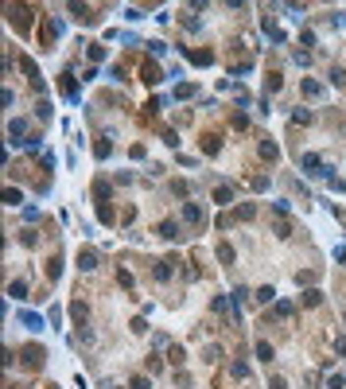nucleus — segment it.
Listing matches in <instances>:
<instances>
[{
  "label": "nucleus",
  "mask_w": 346,
  "mask_h": 389,
  "mask_svg": "<svg viewBox=\"0 0 346 389\" xmlns=\"http://www.w3.org/2000/svg\"><path fill=\"white\" fill-rule=\"evenodd\" d=\"M117 280H121L125 288H133V273H129V269H117Z\"/></svg>",
  "instance_id": "a18cd8bd"
},
{
  "label": "nucleus",
  "mask_w": 346,
  "mask_h": 389,
  "mask_svg": "<svg viewBox=\"0 0 346 389\" xmlns=\"http://www.w3.org/2000/svg\"><path fill=\"white\" fill-rule=\"evenodd\" d=\"M335 261H343V265H346V249H343V245L335 249Z\"/></svg>",
  "instance_id": "4d7b16f0"
},
{
  "label": "nucleus",
  "mask_w": 346,
  "mask_h": 389,
  "mask_svg": "<svg viewBox=\"0 0 346 389\" xmlns=\"http://www.w3.org/2000/svg\"><path fill=\"white\" fill-rule=\"evenodd\" d=\"M210 308H214V311H226L230 304H226V296H214V300H210Z\"/></svg>",
  "instance_id": "3c124183"
},
{
  "label": "nucleus",
  "mask_w": 346,
  "mask_h": 389,
  "mask_svg": "<svg viewBox=\"0 0 346 389\" xmlns=\"http://www.w3.org/2000/svg\"><path fill=\"white\" fill-rule=\"evenodd\" d=\"M218 261H222V265H234V261H238L234 245H226V241H222V245H218Z\"/></svg>",
  "instance_id": "b1692460"
},
{
  "label": "nucleus",
  "mask_w": 346,
  "mask_h": 389,
  "mask_svg": "<svg viewBox=\"0 0 346 389\" xmlns=\"http://www.w3.org/2000/svg\"><path fill=\"white\" fill-rule=\"evenodd\" d=\"M78 269H82V273H94V269H98V253L82 245V249H78Z\"/></svg>",
  "instance_id": "1a4fd4ad"
},
{
  "label": "nucleus",
  "mask_w": 346,
  "mask_h": 389,
  "mask_svg": "<svg viewBox=\"0 0 346 389\" xmlns=\"http://www.w3.org/2000/svg\"><path fill=\"white\" fill-rule=\"evenodd\" d=\"M4 203H8V207H20V203H24V191H20V187H4Z\"/></svg>",
  "instance_id": "5701e85b"
},
{
  "label": "nucleus",
  "mask_w": 346,
  "mask_h": 389,
  "mask_svg": "<svg viewBox=\"0 0 346 389\" xmlns=\"http://www.w3.org/2000/svg\"><path fill=\"white\" fill-rule=\"evenodd\" d=\"M179 218H183L187 226H202V207H198V203H183Z\"/></svg>",
  "instance_id": "6e6552de"
},
{
  "label": "nucleus",
  "mask_w": 346,
  "mask_h": 389,
  "mask_svg": "<svg viewBox=\"0 0 346 389\" xmlns=\"http://www.w3.org/2000/svg\"><path fill=\"white\" fill-rule=\"evenodd\" d=\"M234 218H241V222H249V218H253V207H249V203H245V207H238V210H234Z\"/></svg>",
  "instance_id": "ea45409f"
},
{
  "label": "nucleus",
  "mask_w": 346,
  "mask_h": 389,
  "mask_svg": "<svg viewBox=\"0 0 346 389\" xmlns=\"http://www.w3.org/2000/svg\"><path fill=\"white\" fill-rule=\"evenodd\" d=\"M214 362H222V346H218V342L206 346V366H214Z\"/></svg>",
  "instance_id": "72a5a7b5"
},
{
  "label": "nucleus",
  "mask_w": 346,
  "mask_h": 389,
  "mask_svg": "<svg viewBox=\"0 0 346 389\" xmlns=\"http://www.w3.org/2000/svg\"><path fill=\"white\" fill-rule=\"evenodd\" d=\"M70 12L82 20V24H98V16H94V8H86V4H70Z\"/></svg>",
  "instance_id": "2eb2a0df"
},
{
  "label": "nucleus",
  "mask_w": 346,
  "mask_h": 389,
  "mask_svg": "<svg viewBox=\"0 0 346 389\" xmlns=\"http://www.w3.org/2000/svg\"><path fill=\"white\" fill-rule=\"evenodd\" d=\"M261 160H268V164H276V160H280V148H276L272 140H261Z\"/></svg>",
  "instance_id": "f3484780"
},
{
  "label": "nucleus",
  "mask_w": 346,
  "mask_h": 389,
  "mask_svg": "<svg viewBox=\"0 0 346 389\" xmlns=\"http://www.w3.org/2000/svg\"><path fill=\"white\" fill-rule=\"evenodd\" d=\"M156 280H171V261H156Z\"/></svg>",
  "instance_id": "7c9ffc66"
},
{
  "label": "nucleus",
  "mask_w": 346,
  "mask_h": 389,
  "mask_svg": "<svg viewBox=\"0 0 346 389\" xmlns=\"http://www.w3.org/2000/svg\"><path fill=\"white\" fill-rule=\"evenodd\" d=\"M58 86H62V94H66L70 102L78 98V82H74V74H62V78H58Z\"/></svg>",
  "instance_id": "dca6fc26"
},
{
  "label": "nucleus",
  "mask_w": 346,
  "mask_h": 389,
  "mask_svg": "<svg viewBox=\"0 0 346 389\" xmlns=\"http://www.w3.org/2000/svg\"><path fill=\"white\" fill-rule=\"evenodd\" d=\"M292 311H296V308H292V304H288V300H280V304H276V308H272V315H268V319H265V323H272V319H292Z\"/></svg>",
  "instance_id": "f8f14e48"
},
{
  "label": "nucleus",
  "mask_w": 346,
  "mask_h": 389,
  "mask_svg": "<svg viewBox=\"0 0 346 389\" xmlns=\"http://www.w3.org/2000/svg\"><path fill=\"white\" fill-rule=\"evenodd\" d=\"M20 241H24V245H35L39 237H35V230H24V233H20Z\"/></svg>",
  "instance_id": "8fccbe9b"
},
{
  "label": "nucleus",
  "mask_w": 346,
  "mask_h": 389,
  "mask_svg": "<svg viewBox=\"0 0 346 389\" xmlns=\"http://www.w3.org/2000/svg\"><path fill=\"white\" fill-rule=\"evenodd\" d=\"M276 237H292V226L284 222V218H280V222H276Z\"/></svg>",
  "instance_id": "c03bdc74"
},
{
  "label": "nucleus",
  "mask_w": 346,
  "mask_h": 389,
  "mask_svg": "<svg viewBox=\"0 0 346 389\" xmlns=\"http://www.w3.org/2000/svg\"><path fill=\"white\" fill-rule=\"evenodd\" d=\"M47 277H51V280H58V277H62V257H58V253H54V257L47 261Z\"/></svg>",
  "instance_id": "c85d7f7f"
},
{
  "label": "nucleus",
  "mask_w": 346,
  "mask_h": 389,
  "mask_svg": "<svg viewBox=\"0 0 346 389\" xmlns=\"http://www.w3.org/2000/svg\"><path fill=\"white\" fill-rule=\"evenodd\" d=\"M94 156H98V160H109V156H113V144H109V136H98V140H94Z\"/></svg>",
  "instance_id": "4468645a"
},
{
  "label": "nucleus",
  "mask_w": 346,
  "mask_h": 389,
  "mask_svg": "<svg viewBox=\"0 0 346 389\" xmlns=\"http://www.w3.org/2000/svg\"><path fill=\"white\" fill-rule=\"evenodd\" d=\"M218 148H222V136H218V132H206V136H202V152H206V156H218Z\"/></svg>",
  "instance_id": "9b49d317"
},
{
  "label": "nucleus",
  "mask_w": 346,
  "mask_h": 389,
  "mask_svg": "<svg viewBox=\"0 0 346 389\" xmlns=\"http://www.w3.org/2000/svg\"><path fill=\"white\" fill-rule=\"evenodd\" d=\"M70 315L78 319V327H86V315H90V311H86V304H82V300H74V304H70Z\"/></svg>",
  "instance_id": "a878e982"
},
{
  "label": "nucleus",
  "mask_w": 346,
  "mask_h": 389,
  "mask_svg": "<svg viewBox=\"0 0 346 389\" xmlns=\"http://www.w3.org/2000/svg\"><path fill=\"white\" fill-rule=\"evenodd\" d=\"M20 358H24V366H27V370H43V362H47V350H43L39 342H27V346L20 350Z\"/></svg>",
  "instance_id": "f03ea898"
},
{
  "label": "nucleus",
  "mask_w": 346,
  "mask_h": 389,
  "mask_svg": "<svg viewBox=\"0 0 346 389\" xmlns=\"http://www.w3.org/2000/svg\"><path fill=\"white\" fill-rule=\"evenodd\" d=\"M335 354H343V358H346V338H343V335H335Z\"/></svg>",
  "instance_id": "864d4df0"
},
{
  "label": "nucleus",
  "mask_w": 346,
  "mask_h": 389,
  "mask_svg": "<svg viewBox=\"0 0 346 389\" xmlns=\"http://www.w3.org/2000/svg\"><path fill=\"white\" fill-rule=\"evenodd\" d=\"M214 203H218V207H230V203H234V187H230V183H222V187L214 191Z\"/></svg>",
  "instance_id": "a211bd4d"
},
{
  "label": "nucleus",
  "mask_w": 346,
  "mask_h": 389,
  "mask_svg": "<svg viewBox=\"0 0 346 389\" xmlns=\"http://www.w3.org/2000/svg\"><path fill=\"white\" fill-rule=\"evenodd\" d=\"M299 43L303 47H315V31H299Z\"/></svg>",
  "instance_id": "09e8293b"
},
{
  "label": "nucleus",
  "mask_w": 346,
  "mask_h": 389,
  "mask_svg": "<svg viewBox=\"0 0 346 389\" xmlns=\"http://www.w3.org/2000/svg\"><path fill=\"white\" fill-rule=\"evenodd\" d=\"M148 47H152V55H156V58H160V55H163V51H167V43H160V39H152Z\"/></svg>",
  "instance_id": "603ef678"
},
{
  "label": "nucleus",
  "mask_w": 346,
  "mask_h": 389,
  "mask_svg": "<svg viewBox=\"0 0 346 389\" xmlns=\"http://www.w3.org/2000/svg\"><path fill=\"white\" fill-rule=\"evenodd\" d=\"M280 86H284V78H280V74H276V70H272V74H268V78H265V90H268V94H276V90H280Z\"/></svg>",
  "instance_id": "2f4dec72"
},
{
  "label": "nucleus",
  "mask_w": 346,
  "mask_h": 389,
  "mask_svg": "<svg viewBox=\"0 0 346 389\" xmlns=\"http://www.w3.org/2000/svg\"><path fill=\"white\" fill-rule=\"evenodd\" d=\"M94 195H98V203H109V195H113V187H109L105 179H98V183H94Z\"/></svg>",
  "instance_id": "bb28decb"
},
{
  "label": "nucleus",
  "mask_w": 346,
  "mask_h": 389,
  "mask_svg": "<svg viewBox=\"0 0 346 389\" xmlns=\"http://www.w3.org/2000/svg\"><path fill=\"white\" fill-rule=\"evenodd\" d=\"M51 389H58V386H51Z\"/></svg>",
  "instance_id": "13d9d810"
},
{
  "label": "nucleus",
  "mask_w": 346,
  "mask_h": 389,
  "mask_svg": "<svg viewBox=\"0 0 346 389\" xmlns=\"http://www.w3.org/2000/svg\"><path fill=\"white\" fill-rule=\"evenodd\" d=\"M331 86H346V70H343V66L331 70Z\"/></svg>",
  "instance_id": "58836bf2"
},
{
  "label": "nucleus",
  "mask_w": 346,
  "mask_h": 389,
  "mask_svg": "<svg viewBox=\"0 0 346 389\" xmlns=\"http://www.w3.org/2000/svg\"><path fill=\"white\" fill-rule=\"evenodd\" d=\"M272 296H276V288H272V284H265V288H257V300H261V304H272Z\"/></svg>",
  "instance_id": "c9c22d12"
},
{
  "label": "nucleus",
  "mask_w": 346,
  "mask_h": 389,
  "mask_svg": "<svg viewBox=\"0 0 346 389\" xmlns=\"http://www.w3.org/2000/svg\"><path fill=\"white\" fill-rule=\"evenodd\" d=\"M299 90H303V98H311V102H319V98L327 94V86H323V82H315V78H303V82H299Z\"/></svg>",
  "instance_id": "0eeeda50"
},
{
  "label": "nucleus",
  "mask_w": 346,
  "mask_h": 389,
  "mask_svg": "<svg viewBox=\"0 0 346 389\" xmlns=\"http://www.w3.org/2000/svg\"><path fill=\"white\" fill-rule=\"evenodd\" d=\"M20 70H24V78H27V86H31L35 94H43V90H47V82H43V74H39V66H35L31 58H20Z\"/></svg>",
  "instance_id": "7ed1b4c3"
},
{
  "label": "nucleus",
  "mask_w": 346,
  "mask_h": 389,
  "mask_svg": "<svg viewBox=\"0 0 346 389\" xmlns=\"http://www.w3.org/2000/svg\"><path fill=\"white\" fill-rule=\"evenodd\" d=\"M20 323H24L27 331H43V315H35V311H24V315H20Z\"/></svg>",
  "instance_id": "6ab92c4d"
},
{
  "label": "nucleus",
  "mask_w": 346,
  "mask_h": 389,
  "mask_svg": "<svg viewBox=\"0 0 346 389\" xmlns=\"http://www.w3.org/2000/svg\"><path fill=\"white\" fill-rule=\"evenodd\" d=\"M27 129H31L27 117H12V121H8V144H24L20 136H27Z\"/></svg>",
  "instance_id": "20e7f679"
},
{
  "label": "nucleus",
  "mask_w": 346,
  "mask_h": 389,
  "mask_svg": "<svg viewBox=\"0 0 346 389\" xmlns=\"http://www.w3.org/2000/svg\"><path fill=\"white\" fill-rule=\"evenodd\" d=\"M191 98H198V86L195 82H179L175 86V102H191Z\"/></svg>",
  "instance_id": "9d476101"
},
{
  "label": "nucleus",
  "mask_w": 346,
  "mask_h": 389,
  "mask_svg": "<svg viewBox=\"0 0 346 389\" xmlns=\"http://www.w3.org/2000/svg\"><path fill=\"white\" fill-rule=\"evenodd\" d=\"M183 55L191 58L195 66H210V62H214V51H187V47H183Z\"/></svg>",
  "instance_id": "ddd939ff"
},
{
  "label": "nucleus",
  "mask_w": 346,
  "mask_h": 389,
  "mask_svg": "<svg viewBox=\"0 0 346 389\" xmlns=\"http://www.w3.org/2000/svg\"><path fill=\"white\" fill-rule=\"evenodd\" d=\"M292 121H296V125H307V121H311V113H307V109H296V113H292Z\"/></svg>",
  "instance_id": "de8ad7c7"
},
{
  "label": "nucleus",
  "mask_w": 346,
  "mask_h": 389,
  "mask_svg": "<svg viewBox=\"0 0 346 389\" xmlns=\"http://www.w3.org/2000/svg\"><path fill=\"white\" fill-rule=\"evenodd\" d=\"M47 319H51V327H58V323H62V308H51Z\"/></svg>",
  "instance_id": "37998d69"
},
{
  "label": "nucleus",
  "mask_w": 346,
  "mask_h": 389,
  "mask_svg": "<svg viewBox=\"0 0 346 389\" xmlns=\"http://www.w3.org/2000/svg\"><path fill=\"white\" fill-rule=\"evenodd\" d=\"M346 386V378H339V374H331V378H327V389H343Z\"/></svg>",
  "instance_id": "49530a36"
},
{
  "label": "nucleus",
  "mask_w": 346,
  "mask_h": 389,
  "mask_svg": "<svg viewBox=\"0 0 346 389\" xmlns=\"http://www.w3.org/2000/svg\"><path fill=\"white\" fill-rule=\"evenodd\" d=\"M62 35V20H54V16H47L43 20V47H54V39Z\"/></svg>",
  "instance_id": "39448f33"
},
{
  "label": "nucleus",
  "mask_w": 346,
  "mask_h": 389,
  "mask_svg": "<svg viewBox=\"0 0 346 389\" xmlns=\"http://www.w3.org/2000/svg\"><path fill=\"white\" fill-rule=\"evenodd\" d=\"M160 237H167V241H175V237H179V222H175V218H167V222H160Z\"/></svg>",
  "instance_id": "aec40b11"
},
{
  "label": "nucleus",
  "mask_w": 346,
  "mask_h": 389,
  "mask_svg": "<svg viewBox=\"0 0 346 389\" xmlns=\"http://www.w3.org/2000/svg\"><path fill=\"white\" fill-rule=\"evenodd\" d=\"M253 350H257V358H261V362H272V358H276V350H272V342H265V338H261V342H257Z\"/></svg>",
  "instance_id": "4be33fe9"
},
{
  "label": "nucleus",
  "mask_w": 346,
  "mask_h": 389,
  "mask_svg": "<svg viewBox=\"0 0 346 389\" xmlns=\"http://www.w3.org/2000/svg\"><path fill=\"white\" fill-rule=\"evenodd\" d=\"M140 82H144V86H160V82H163V70H160L156 62L144 58V66H140Z\"/></svg>",
  "instance_id": "423d86ee"
},
{
  "label": "nucleus",
  "mask_w": 346,
  "mask_h": 389,
  "mask_svg": "<svg viewBox=\"0 0 346 389\" xmlns=\"http://www.w3.org/2000/svg\"><path fill=\"white\" fill-rule=\"evenodd\" d=\"M8 296H12V300H24V296H27V280H12V284H8Z\"/></svg>",
  "instance_id": "393cba45"
},
{
  "label": "nucleus",
  "mask_w": 346,
  "mask_h": 389,
  "mask_svg": "<svg viewBox=\"0 0 346 389\" xmlns=\"http://www.w3.org/2000/svg\"><path fill=\"white\" fill-rule=\"evenodd\" d=\"M299 300H303V308H319V304H323V292H319V288H307Z\"/></svg>",
  "instance_id": "412c9836"
},
{
  "label": "nucleus",
  "mask_w": 346,
  "mask_h": 389,
  "mask_svg": "<svg viewBox=\"0 0 346 389\" xmlns=\"http://www.w3.org/2000/svg\"><path fill=\"white\" fill-rule=\"evenodd\" d=\"M31 16H35V8H27V4H24V8H20V4H8V24H12L16 31H24V35L31 31Z\"/></svg>",
  "instance_id": "f257e3e1"
},
{
  "label": "nucleus",
  "mask_w": 346,
  "mask_h": 389,
  "mask_svg": "<svg viewBox=\"0 0 346 389\" xmlns=\"http://www.w3.org/2000/svg\"><path fill=\"white\" fill-rule=\"evenodd\" d=\"M315 280H319V273H315V269H307V273H296V284H299V288H303V284L311 288Z\"/></svg>",
  "instance_id": "f704fd0d"
},
{
  "label": "nucleus",
  "mask_w": 346,
  "mask_h": 389,
  "mask_svg": "<svg viewBox=\"0 0 346 389\" xmlns=\"http://www.w3.org/2000/svg\"><path fill=\"white\" fill-rule=\"evenodd\" d=\"M129 389H152V382H148V378H133V386H129Z\"/></svg>",
  "instance_id": "6e6d98bb"
},
{
  "label": "nucleus",
  "mask_w": 346,
  "mask_h": 389,
  "mask_svg": "<svg viewBox=\"0 0 346 389\" xmlns=\"http://www.w3.org/2000/svg\"><path fill=\"white\" fill-rule=\"evenodd\" d=\"M35 113H39V121H51V102H39V105H35Z\"/></svg>",
  "instance_id": "79ce46f5"
},
{
  "label": "nucleus",
  "mask_w": 346,
  "mask_h": 389,
  "mask_svg": "<svg viewBox=\"0 0 346 389\" xmlns=\"http://www.w3.org/2000/svg\"><path fill=\"white\" fill-rule=\"evenodd\" d=\"M230 374H234L238 382H245V378H249V366H245V362H234V366H230Z\"/></svg>",
  "instance_id": "e433bc0d"
},
{
  "label": "nucleus",
  "mask_w": 346,
  "mask_h": 389,
  "mask_svg": "<svg viewBox=\"0 0 346 389\" xmlns=\"http://www.w3.org/2000/svg\"><path fill=\"white\" fill-rule=\"evenodd\" d=\"M183 358H187V354H183V346H179V342H175V346H167V362L183 366Z\"/></svg>",
  "instance_id": "473e14b6"
},
{
  "label": "nucleus",
  "mask_w": 346,
  "mask_h": 389,
  "mask_svg": "<svg viewBox=\"0 0 346 389\" xmlns=\"http://www.w3.org/2000/svg\"><path fill=\"white\" fill-rule=\"evenodd\" d=\"M268 389H288V382H284V378L276 374V378H268Z\"/></svg>",
  "instance_id": "5fc2aeb1"
},
{
  "label": "nucleus",
  "mask_w": 346,
  "mask_h": 389,
  "mask_svg": "<svg viewBox=\"0 0 346 389\" xmlns=\"http://www.w3.org/2000/svg\"><path fill=\"white\" fill-rule=\"evenodd\" d=\"M265 35H268L272 43H284V31H280V27L272 24V20H265Z\"/></svg>",
  "instance_id": "c756f323"
},
{
  "label": "nucleus",
  "mask_w": 346,
  "mask_h": 389,
  "mask_svg": "<svg viewBox=\"0 0 346 389\" xmlns=\"http://www.w3.org/2000/svg\"><path fill=\"white\" fill-rule=\"evenodd\" d=\"M86 55L94 58V62H101V58H105V47H101V43H90V47H86Z\"/></svg>",
  "instance_id": "4c0bfd02"
},
{
  "label": "nucleus",
  "mask_w": 346,
  "mask_h": 389,
  "mask_svg": "<svg viewBox=\"0 0 346 389\" xmlns=\"http://www.w3.org/2000/svg\"><path fill=\"white\" fill-rule=\"evenodd\" d=\"M98 218H101L105 226H113V222H117V214H113V207H109V203H98Z\"/></svg>",
  "instance_id": "cd10ccee"
},
{
  "label": "nucleus",
  "mask_w": 346,
  "mask_h": 389,
  "mask_svg": "<svg viewBox=\"0 0 346 389\" xmlns=\"http://www.w3.org/2000/svg\"><path fill=\"white\" fill-rule=\"evenodd\" d=\"M144 109H148V113H144V117H156V113L163 109V102H160V98H152V102H148V105H144Z\"/></svg>",
  "instance_id": "a19ab883"
}]
</instances>
